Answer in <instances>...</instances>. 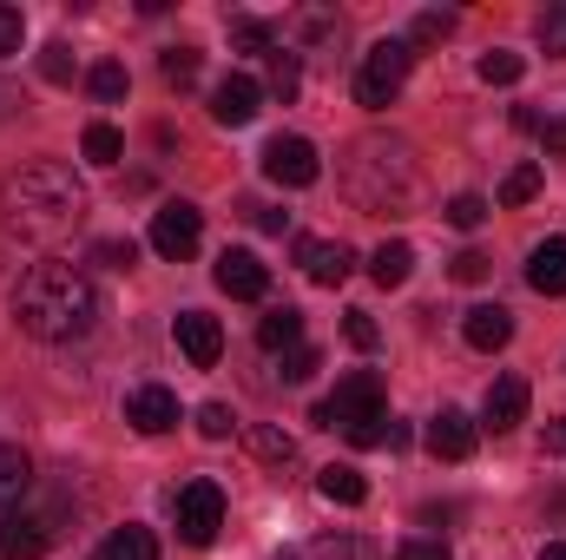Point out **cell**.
<instances>
[{"label":"cell","mask_w":566,"mask_h":560,"mask_svg":"<svg viewBox=\"0 0 566 560\" xmlns=\"http://www.w3.org/2000/svg\"><path fill=\"white\" fill-rule=\"evenodd\" d=\"M13 317H20V330L40 336V343H80V336L99 323V290H93V278H86L80 265L46 258V265H33V271L20 278Z\"/></svg>","instance_id":"cell-1"},{"label":"cell","mask_w":566,"mask_h":560,"mask_svg":"<svg viewBox=\"0 0 566 560\" xmlns=\"http://www.w3.org/2000/svg\"><path fill=\"white\" fill-rule=\"evenodd\" d=\"M0 198H7V225H13L20 238H33V245H53V238H66V231L86 218V185H80L73 165H60V158L20 165Z\"/></svg>","instance_id":"cell-2"},{"label":"cell","mask_w":566,"mask_h":560,"mask_svg":"<svg viewBox=\"0 0 566 560\" xmlns=\"http://www.w3.org/2000/svg\"><path fill=\"white\" fill-rule=\"evenodd\" d=\"M349 191L363 211H382V218H402L422 191V172H416V152L402 139H356L349 145Z\"/></svg>","instance_id":"cell-3"},{"label":"cell","mask_w":566,"mask_h":560,"mask_svg":"<svg viewBox=\"0 0 566 560\" xmlns=\"http://www.w3.org/2000/svg\"><path fill=\"white\" fill-rule=\"evenodd\" d=\"M66 541V508L60 501H20L0 515V560H40Z\"/></svg>","instance_id":"cell-4"},{"label":"cell","mask_w":566,"mask_h":560,"mask_svg":"<svg viewBox=\"0 0 566 560\" xmlns=\"http://www.w3.org/2000/svg\"><path fill=\"white\" fill-rule=\"evenodd\" d=\"M409 66H416V46H409V40H376L369 60H363V73H356V106H369V113L396 106Z\"/></svg>","instance_id":"cell-5"},{"label":"cell","mask_w":566,"mask_h":560,"mask_svg":"<svg viewBox=\"0 0 566 560\" xmlns=\"http://www.w3.org/2000/svg\"><path fill=\"white\" fill-rule=\"evenodd\" d=\"M376 416H389V396H382V376H376V370L343 376V383H336V396L310 409L316 428H356V422H376Z\"/></svg>","instance_id":"cell-6"},{"label":"cell","mask_w":566,"mask_h":560,"mask_svg":"<svg viewBox=\"0 0 566 560\" xmlns=\"http://www.w3.org/2000/svg\"><path fill=\"white\" fill-rule=\"evenodd\" d=\"M171 521H178L185 548H211L218 528H224V488L218 481H185L178 501H171Z\"/></svg>","instance_id":"cell-7"},{"label":"cell","mask_w":566,"mask_h":560,"mask_svg":"<svg viewBox=\"0 0 566 560\" xmlns=\"http://www.w3.org/2000/svg\"><path fill=\"white\" fill-rule=\"evenodd\" d=\"M198 238H205V211H198V205L171 198V205H158V211H151V251H158V258L185 265V258L198 251Z\"/></svg>","instance_id":"cell-8"},{"label":"cell","mask_w":566,"mask_h":560,"mask_svg":"<svg viewBox=\"0 0 566 560\" xmlns=\"http://www.w3.org/2000/svg\"><path fill=\"white\" fill-rule=\"evenodd\" d=\"M264 178L271 185H290V191H303V185H316L323 178V158H316V145L310 139H271L264 145Z\"/></svg>","instance_id":"cell-9"},{"label":"cell","mask_w":566,"mask_h":560,"mask_svg":"<svg viewBox=\"0 0 566 560\" xmlns=\"http://www.w3.org/2000/svg\"><path fill=\"white\" fill-rule=\"evenodd\" d=\"M178 350H185V363L191 370H211L218 356H224V330H218V317H205V310H178Z\"/></svg>","instance_id":"cell-10"},{"label":"cell","mask_w":566,"mask_h":560,"mask_svg":"<svg viewBox=\"0 0 566 560\" xmlns=\"http://www.w3.org/2000/svg\"><path fill=\"white\" fill-rule=\"evenodd\" d=\"M296 265H303V278L310 283L336 290V283L356 271V251H349V245H329V238H303V245H296Z\"/></svg>","instance_id":"cell-11"},{"label":"cell","mask_w":566,"mask_h":560,"mask_svg":"<svg viewBox=\"0 0 566 560\" xmlns=\"http://www.w3.org/2000/svg\"><path fill=\"white\" fill-rule=\"evenodd\" d=\"M258 100H264V86L251 73H231V80L211 86V120L218 126H251L258 120Z\"/></svg>","instance_id":"cell-12"},{"label":"cell","mask_w":566,"mask_h":560,"mask_svg":"<svg viewBox=\"0 0 566 560\" xmlns=\"http://www.w3.org/2000/svg\"><path fill=\"white\" fill-rule=\"evenodd\" d=\"M126 422H133L139 435H165V428H178V396H171L165 383H139V390L126 396Z\"/></svg>","instance_id":"cell-13"},{"label":"cell","mask_w":566,"mask_h":560,"mask_svg":"<svg viewBox=\"0 0 566 560\" xmlns=\"http://www.w3.org/2000/svg\"><path fill=\"white\" fill-rule=\"evenodd\" d=\"M211 278H218V290H224V297H244V303H258V297L271 290V271L258 265V251H224Z\"/></svg>","instance_id":"cell-14"},{"label":"cell","mask_w":566,"mask_h":560,"mask_svg":"<svg viewBox=\"0 0 566 560\" xmlns=\"http://www.w3.org/2000/svg\"><path fill=\"white\" fill-rule=\"evenodd\" d=\"M428 448H434V462H468L474 455V422L461 409H441L428 422Z\"/></svg>","instance_id":"cell-15"},{"label":"cell","mask_w":566,"mask_h":560,"mask_svg":"<svg viewBox=\"0 0 566 560\" xmlns=\"http://www.w3.org/2000/svg\"><path fill=\"white\" fill-rule=\"evenodd\" d=\"M461 336H468L474 350H507V336H514V317H507L501 303H474V310L461 317Z\"/></svg>","instance_id":"cell-16"},{"label":"cell","mask_w":566,"mask_h":560,"mask_svg":"<svg viewBox=\"0 0 566 560\" xmlns=\"http://www.w3.org/2000/svg\"><path fill=\"white\" fill-rule=\"evenodd\" d=\"M481 416H488V428H494V435H501V428H514V422L527 416V376H501V383L488 390Z\"/></svg>","instance_id":"cell-17"},{"label":"cell","mask_w":566,"mask_h":560,"mask_svg":"<svg viewBox=\"0 0 566 560\" xmlns=\"http://www.w3.org/2000/svg\"><path fill=\"white\" fill-rule=\"evenodd\" d=\"M527 283H534L541 297H566V238L534 245V258H527Z\"/></svg>","instance_id":"cell-18"},{"label":"cell","mask_w":566,"mask_h":560,"mask_svg":"<svg viewBox=\"0 0 566 560\" xmlns=\"http://www.w3.org/2000/svg\"><path fill=\"white\" fill-rule=\"evenodd\" d=\"M27 488H33V462H27V448H20V442H0V515L20 508Z\"/></svg>","instance_id":"cell-19"},{"label":"cell","mask_w":566,"mask_h":560,"mask_svg":"<svg viewBox=\"0 0 566 560\" xmlns=\"http://www.w3.org/2000/svg\"><path fill=\"white\" fill-rule=\"evenodd\" d=\"M258 343H264L271 356H290V350L303 343V310H290V303L264 310V317H258Z\"/></svg>","instance_id":"cell-20"},{"label":"cell","mask_w":566,"mask_h":560,"mask_svg":"<svg viewBox=\"0 0 566 560\" xmlns=\"http://www.w3.org/2000/svg\"><path fill=\"white\" fill-rule=\"evenodd\" d=\"M316 495L336 501V508H363V501H369V481H363L356 468H336V462H329V468L316 475Z\"/></svg>","instance_id":"cell-21"},{"label":"cell","mask_w":566,"mask_h":560,"mask_svg":"<svg viewBox=\"0 0 566 560\" xmlns=\"http://www.w3.org/2000/svg\"><path fill=\"white\" fill-rule=\"evenodd\" d=\"M409 271H416V251H409L402 238H396V245H382V251L369 258V278L382 283V290H402V283H409Z\"/></svg>","instance_id":"cell-22"},{"label":"cell","mask_w":566,"mask_h":560,"mask_svg":"<svg viewBox=\"0 0 566 560\" xmlns=\"http://www.w3.org/2000/svg\"><path fill=\"white\" fill-rule=\"evenodd\" d=\"M99 560H158V541H151V528H113Z\"/></svg>","instance_id":"cell-23"},{"label":"cell","mask_w":566,"mask_h":560,"mask_svg":"<svg viewBox=\"0 0 566 560\" xmlns=\"http://www.w3.org/2000/svg\"><path fill=\"white\" fill-rule=\"evenodd\" d=\"M310 560H382V548L363 535H323V541H310Z\"/></svg>","instance_id":"cell-24"},{"label":"cell","mask_w":566,"mask_h":560,"mask_svg":"<svg viewBox=\"0 0 566 560\" xmlns=\"http://www.w3.org/2000/svg\"><path fill=\"white\" fill-rule=\"evenodd\" d=\"M474 73H481L488 86H514V80L527 73V60H521V53H507V46H494V53H481V60H474Z\"/></svg>","instance_id":"cell-25"},{"label":"cell","mask_w":566,"mask_h":560,"mask_svg":"<svg viewBox=\"0 0 566 560\" xmlns=\"http://www.w3.org/2000/svg\"><path fill=\"white\" fill-rule=\"evenodd\" d=\"M80 152H86L93 165H119V158H126V139H119V126H106V120H99V126H86Z\"/></svg>","instance_id":"cell-26"},{"label":"cell","mask_w":566,"mask_h":560,"mask_svg":"<svg viewBox=\"0 0 566 560\" xmlns=\"http://www.w3.org/2000/svg\"><path fill=\"white\" fill-rule=\"evenodd\" d=\"M126 86H133V80H126V66H119V60H106V66H93V73H86V93H93V100H106V106H113V100H126Z\"/></svg>","instance_id":"cell-27"},{"label":"cell","mask_w":566,"mask_h":560,"mask_svg":"<svg viewBox=\"0 0 566 560\" xmlns=\"http://www.w3.org/2000/svg\"><path fill=\"white\" fill-rule=\"evenodd\" d=\"M271 40H277V33H271V20H251V13H238V20H231V46H244V53H271Z\"/></svg>","instance_id":"cell-28"},{"label":"cell","mask_w":566,"mask_h":560,"mask_svg":"<svg viewBox=\"0 0 566 560\" xmlns=\"http://www.w3.org/2000/svg\"><path fill=\"white\" fill-rule=\"evenodd\" d=\"M158 73H165V86H191L198 80V46H165Z\"/></svg>","instance_id":"cell-29"},{"label":"cell","mask_w":566,"mask_h":560,"mask_svg":"<svg viewBox=\"0 0 566 560\" xmlns=\"http://www.w3.org/2000/svg\"><path fill=\"white\" fill-rule=\"evenodd\" d=\"M40 80H46V86H66V80H73V46H66V40L40 46Z\"/></svg>","instance_id":"cell-30"},{"label":"cell","mask_w":566,"mask_h":560,"mask_svg":"<svg viewBox=\"0 0 566 560\" xmlns=\"http://www.w3.org/2000/svg\"><path fill=\"white\" fill-rule=\"evenodd\" d=\"M541 191V165H514L507 178H501V205H527Z\"/></svg>","instance_id":"cell-31"},{"label":"cell","mask_w":566,"mask_h":560,"mask_svg":"<svg viewBox=\"0 0 566 560\" xmlns=\"http://www.w3.org/2000/svg\"><path fill=\"white\" fill-rule=\"evenodd\" d=\"M481 218H488V198H481V191H454V198H448V225H454V231H474Z\"/></svg>","instance_id":"cell-32"},{"label":"cell","mask_w":566,"mask_h":560,"mask_svg":"<svg viewBox=\"0 0 566 560\" xmlns=\"http://www.w3.org/2000/svg\"><path fill=\"white\" fill-rule=\"evenodd\" d=\"M296 86H303V66H296V53H271V93L290 106V100H296Z\"/></svg>","instance_id":"cell-33"},{"label":"cell","mask_w":566,"mask_h":560,"mask_svg":"<svg viewBox=\"0 0 566 560\" xmlns=\"http://www.w3.org/2000/svg\"><path fill=\"white\" fill-rule=\"evenodd\" d=\"M231 428H238L231 403H205V409H198V435H205V442H231Z\"/></svg>","instance_id":"cell-34"},{"label":"cell","mask_w":566,"mask_h":560,"mask_svg":"<svg viewBox=\"0 0 566 560\" xmlns=\"http://www.w3.org/2000/svg\"><path fill=\"white\" fill-rule=\"evenodd\" d=\"M251 448H258V462H277V468L296 455V442H290L283 428H251Z\"/></svg>","instance_id":"cell-35"},{"label":"cell","mask_w":566,"mask_h":560,"mask_svg":"<svg viewBox=\"0 0 566 560\" xmlns=\"http://www.w3.org/2000/svg\"><path fill=\"white\" fill-rule=\"evenodd\" d=\"M454 33V13L448 7H428V13H416V40L409 46H422V40H448Z\"/></svg>","instance_id":"cell-36"},{"label":"cell","mask_w":566,"mask_h":560,"mask_svg":"<svg viewBox=\"0 0 566 560\" xmlns=\"http://www.w3.org/2000/svg\"><path fill=\"white\" fill-rule=\"evenodd\" d=\"M343 336H349L356 350H376V343H382V330H376L369 310H349V317H343Z\"/></svg>","instance_id":"cell-37"},{"label":"cell","mask_w":566,"mask_h":560,"mask_svg":"<svg viewBox=\"0 0 566 560\" xmlns=\"http://www.w3.org/2000/svg\"><path fill=\"white\" fill-rule=\"evenodd\" d=\"M316 370H323V356H316V350H310V343H296V350H290V356H283V383H310V376H316Z\"/></svg>","instance_id":"cell-38"},{"label":"cell","mask_w":566,"mask_h":560,"mask_svg":"<svg viewBox=\"0 0 566 560\" xmlns=\"http://www.w3.org/2000/svg\"><path fill=\"white\" fill-rule=\"evenodd\" d=\"M20 40H27V13L0 0V60H7V53H20Z\"/></svg>","instance_id":"cell-39"},{"label":"cell","mask_w":566,"mask_h":560,"mask_svg":"<svg viewBox=\"0 0 566 560\" xmlns=\"http://www.w3.org/2000/svg\"><path fill=\"white\" fill-rule=\"evenodd\" d=\"M541 46H547V53H560V60H566V0H560V7H547V13H541Z\"/></svg>","instance_id":"cell-40"},{"label":"cell","mask_w":566,"mask_h":560,"mask_svg":"<svg viewBox=\"0 0 566 560\" xmlns=\"http://www.w3.org/2000/svg\"><path fill=\"white\" fill-rule=\"evenodd\" d=\"M343 435H349L356 448H382V442H389V416H376V422H356V428H343Z\"/></svg>","instance_id":"cell-41"},{"label":"cell","mask_w":566,"mask_h":560,"mask_svg":"<svg viewBox=\"0 0 566 560\" xmlns=\"http://www.w3.org/2000/svg\"><path fill=\"white\" fill-rule=\"evenodd\" d=\"M448 271H454V283H481V278H488V271H494V265H488L481 251H461V258H454Z\"/></svg>","instance_id":"cell-42"},{"label":"cell","mask_w":566,"mask_h":560,"mask_svg":"<svg viewBox=\"0 0 566 560\" xmlns=\"http://www.w3.org/2000/svg\"><path fill=\"white\" fill-rule=\"evenodd\" d=\"M396 560H454V554H448L441 541H428V535H416V541H402V548H396Z\"/></svg>","instance_id":"cell-43"},{"label":"cell","mask_w":566,"mask_h":560,"mask_svg":"<svg viewBox=\"0 0 566 560\" xmlns=\"http://www.w3.org/2000/svg\"><path fill=\"white\" fill-rule=\"evenodd\" d=\"M93 258H99V265H113V271H126V265H133V245L106 238V245H93Z\"/></svg>","instance_id":"cell-44"},{"label":"cell","mask_w":566,"mask_h":560,"mask_svg":"<svg viewBox=\"0 0 566 560\" xmlns=\"http://www.w3.org/2000/svg\"><path fill=\"white\" fill-rule=\"evenodd\" d=\"M541 145H547V152H566V113L560 120H541Z\"/></svg>","instance_id":"cell-45"},{"label":"cell","mask_w":566,"mask_h":560,"mask_svg":"<svg viewBox=\"0 0 566 560\" xmlns=\"http://www.w3.org/2000/svg\"><path fill=\"white\" fill-rule=\"evenodd\" d=\"M283 225H290V211H258V231H271V238H277Z\"/></svg>","instance_id":"cell-46"},{"label":"cell","mask_w":566,"mask_h":560,"mask_svg":"<svg viewBox=\"0 0 566 560\" xmlns=\"http://www.w3.org/2000/svg\"><path fill=\"white\" fill-rule=\"evenodd\" d=\"M547 448H554V455H566V422L554 428V435H547Z\"/></svg>","instance_id":"cell-47"},{"label":"cell","mask_w":566,"mask_h":560,"mask_svg":"<svg viewBox=\"0 0 566 560\" xmlns=\"http://www.w3.org/2000/svg\"><path fill=\"white\" fill-rule=\"evenodd\" d=\"M541 560H566V541H547V548H541Z\"/></svg>","instance_id":"cell-48"},{"label":"cell","mask_w":566,"mask_h":560,"mask_svg":"<svg viewBox=\"0 0 566 560\" xmlns=\"http://www.w3.org/2000/svg\"><path fill=\"white\" fill-rule=\"evenodd\" d=\"M283 560H290V554H283Z\"/></svg>","instance_id":"cell-49"}]
</instances>
